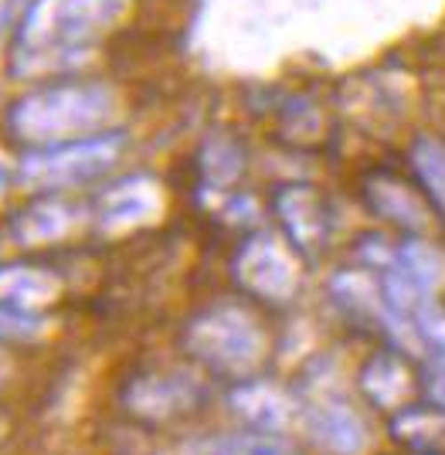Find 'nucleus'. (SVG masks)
<instances>
[{"instance_id":"1","label":"nucleus","mask_w":445,"mask_h":455,"mask_svg":"<svg viewBox=\"0 0 445 455\" xmlns=\"http://www.w3.org/2000/svg\"><path fill=\"white\" fill-rule=\"evenodd\" d=\"M415 164H418V171L425 177V184L432 188V194L445 201V150L439 143H432V140H422L418 147H415Z\"/></svg>"}]
</instances>
